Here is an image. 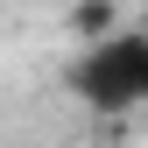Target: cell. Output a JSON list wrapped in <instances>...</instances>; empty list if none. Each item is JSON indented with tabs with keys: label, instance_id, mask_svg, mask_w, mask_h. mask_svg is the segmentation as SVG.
Segmentation results:
<instances>
[{
	"label": "cell",
	"instance_id": "cell-1",
	"mask_svg": "<svg viewBox=\"0 0 148 148\" xmlns=\"http://www.w3.org/2000/svg\"><path fill=\"white\" fill-rule=\"evenodd\" d=\"M71 92L99 113H127L148 99V35H92V49L71 64Z\"/></svg>",
	"mask_w": 148,
	"mask_h": 148
},
{
	"label": "cell",
	"instance_id": "cell-2",
	"mask_svg": "<svg viewBox=\"0 0 148 148\" xmlns=\"http://www.w3.org/2000/svg\"><path fill=\"white\" fill-rule=\"evenodd\" d=\"M113 21V7H106V0H92V7H78V28H106Z\"/></svg>",
	"mask_w": 148,
	"mask_h": 148
}]
</instances>
